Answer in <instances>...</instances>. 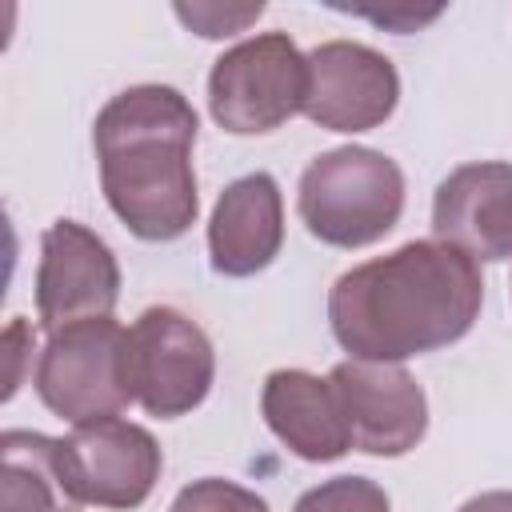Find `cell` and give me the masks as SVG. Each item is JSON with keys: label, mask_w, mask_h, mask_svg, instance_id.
<instances>
[{"label": "cell", "mask_w": 512, "mask_h": 512, "mask_svg": "<svg viewBox=\"0 0 512 512\" xmlns=\"http://www.w3.org/2000/svg\"><path fill=\"white\" fill-rule=\"evenodd\" d=\"M460 512H512V492H504V488H496V492H480V496L464 500Z\"/></svg>", "instance_id": "obj_18"}, {"label": "cell", "mask_w": 512, "mask_h": 512, "mask_svg": "<svg viewBox=\"0 0 512 512\" xmlns=\"http://www.w3.org/2000/svg\"><path fill=\"white\" fill-rule=\"evenodd\" d=\"M36 396L68 424L116 416L132 404L128 384V328L112 316H92L48 336L36 372Z\"/></svg>", "instance_id": "obj_5"}, {"label": "cell", "mask_w": 512, "mask_h": 512, "mask_svg": "<svg viewBox=\"0 0 512 512\" xmlns=\"http://www.w3.org/2000/svg\"><path fill=\"white\" fill-rule=\"evenodd\" d=\"M120 300V264L112 248L80 220H52L40 236L36 264V316L52 332L112 316Z\"/></svg>", "instance_id": "obj_8"}, {"label": "cell", "mask_w": 512, "mask_h": 512, "mask_svg": "<svg viewBox=\"0 0 512 512\" xmlns=\"http://www.w3.org/2000/svg\"><path fill=\"white\" fill-rule=\"evenodd\" d=\"M200 120L172 84L116 92L92 124L100 188L120 224L152 244L180 240L200 212L192 144Z\"/></svg>", "instance_id": "obj_2"}, {"label": "cell", "mask_w": 512, "mask_h": 512, "mask_svg": "<svg viewBox=\"0 0 512 512\" xmlns=\"http://www.w3.org/2000/svg\"><path fill=\"white\" fill-rule=\"evenodd\" d=\"M56 468L72 504L128 512L152 496L164 452L148 428L120 416H100L56 440Z\"/></svg>", "instance_id": "obj_7"}, {"label": "cell", "mask_w": 512, "mask_h": 512, "mask_svg": "<svg viewBox=\"0 0 512 512\" xmlns=\"http://www.w3.org/2000/svg\"><path fill=\"white\" fill-rule=\"evenodd\" d=\"M344 408L352 448L368 456H404L428 432V400L416 376L400 364L340 360L328 372Z\"/></svg>", "instance_id": "obj_10"}, {"label": "cell", "mask_w": 512, "mask_h": 512, "mask_svg": "<svg viewBox=\"0 0 512 512\" xmlns=\"http://www.w3.org/2000/svg\"><path fill=\"white\" fill-rule=\"evenodd\" d=\"M0 492L4 512H68L72 500L56 468V436L8 428L0 436Z\"/></svg>", "instance_id": "obj_14"}, {"label": "cell", "mask_w": 512, "mask_h": 512, "mask_svg": "<svg viewBox=\"0 0 512 512\" xmlns=\"http://www.w3.org/2000/svg\"><path fill=\"white\" fill-rule=\"evenodd\" d=\"M168 512H268V500L256 496L244 484H232V480H220V476H204V480L184 484Z\"/></svg>", "instance_id": "obj_16"}, {"label": "cell", "mask_w": 512, "mask_h": 512, "mask_svg": "<svg viewBox=\"0 0 512 512\" xmlns=\"http://www.w3.org/2000/svg\"><path fill=\"white\" fill-rule=\"evenodd\" d=\"M304 228L332 248H364L384 240L404 212V172L392 156L344 144L320 152L296 192Z\"/></svg>", "instance_id": "obj_3"}, {"label": "cell", "mask_w": 512, "mask_h": 512, "mask_svg": "<svg viewBox=\"0 0 512 512\" xmlns=\"http://www.w3.org/2000/svg\"><path fill=\"white\" fill-rule=\"evenodd\" d=\"M284 244V196L268 172L232 180L208 220V256L220 276H256L280 256Z\"/></svg>", "instance_id": "obj_12"}, {"label": "cell", "mask_w": 512, "mask_h": 512, "mask_svg": "<svg viewBox=\"0 0 512 512\" xmlns=\"http://www.w3.org/2000/svg\"><path fill=\"white\" fill-rule=\"evenodd\" d=\"M308 100V56L288 32H260L216 56L208 112L224 132L256 136L288 124Z\"/></svg>", "instance_id": "obj_4"}, {"label": "cell", "mask_w": 512, "mask_h": 512, "mask_svg": "<svg viewBox=\"0 0 512 512\" xmlns=\"http://www.w3.org/2000/svg\"><path fill=\"white\" fill-rule=\"evenodd\" d=\"M260 412L272 436L308 464L340 460L352 448V432L328 376L304 368H276L264 380Z\"/></svg>", "instance_id": "obj_13"}, {"label": "cell", "mask_w": 512, "mask_h": 512, "mask_svg": "<svg viewBox=\"0 0 512 512\" xmlns=\"http://www.w3.org/2000/svg\"><path fill=\"white\" fill-rule=\"evenodd\" d=\"M400 100L396 64L356 40H328L308 52V100L304 116L328 132L380 128Z\"/></svg>", "instance_id": "obj_9"}, {"label": "cell", "mask_w": 512, "mask_h": 512, "mask_svg": "<svg viewBox=\"0 0 512 512\" xmlns=\"http://www.w3.org/2000/svg\"><path fill=\"white\" fill-rule=\"evenodd\" d=\"M388 492L368 476H332L308 488L292 512H388Z\"/></svg>", "instance_id": "obj_15"}, {"label": "cell", "mask_w": 512, "mask_h": 512, "mask_svg": "<svg viewBox=\"0 0 512 512\" xmlns=\"http://www.w3.org/2000/svg\"><path fill=\"white\" fill-rule=\"evenodd\" d=\"M264 12V4H248V8H216V4H192V8H176V16L192 28V32H200V36H232V32H240L244 24H252L256 16Z\"/></svg>", "instance_id": "obj_17"}, {"label": "cell", "mask_w": 512, "mask_h": 512, "mask_svg": "<svg viewBox=\"0 0 512 512\" xmlns=\"http://www.w3.org/2000/svg\"><path fill=\"white\" fill-rule=\"evenodd\" d=\"M484 304L480 264L444 240H408L348 268L328 292V328L352 360L400 364L456 344Z\"/></svg>", "instance_id": "obj_1"}, {"label": "cell", "mask_w": 512, "mask_h": 512, "mask_svg": "<svg viewBox=\"0 0 512 512\" xmlns=\"http://www.w3.org/2000/svg\"><path fill=\"white\" fill-rule=\"evenodd\" d=\"M216 380V352L204 328L172 304H152L128 328L132 400L160 420L188 416Z\"/></svg>", "instance_id": "obj_6"}, {"label": "cell", "mask_w": 512, "mask_h": 512, "mask_svg": "<svg viewBox=\"0 0 512 512\" xmlns=\"http://www.w3.org/2000/svg\"><path fill=\"white\" fill-rule=\"evenodd\" d=\"M436 240L468 252L472 260L512 256V164L472 160L452 168L432 196Z\"/></svg>", "instance_id": "obj_11"}]
</instances>
